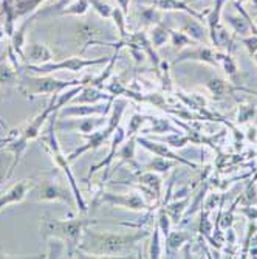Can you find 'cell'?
<instances>
[{"instance_id":"7c38bea8","label":"cell","mask_w":257,"mask_h":259,"mask_svg":"<svg viewBox=\"0 0 257 259\" xmlns=\"http://www.w3.org/2000/svg\"><path fill=\"white\" fill-rule=\"evenodd\" d=\"M208 87H209V90L214 93V95H219V97L225 95L226 90H229L228 84L225 81H222V79H209L208 81Z\"/></svg>"},{"instance_id":"6da1fadb","label":"cell","mask_w":257,"mask_h":259,"mask_svg":"<svg viewBox=\"0 0 257 259\" xmlns=\"http://www.w3.org/2000/svg\"><path fill=\"white\" fill-rule=\"evenodd\" d=\"M95 224V221H82V219H72V221H58L56 218H52L46 214L40 221V236L46 241L50 238L55 239H62L67 247L68 256H73L75 248L79 245L82 231L85 230L87 225Z\"/></svg>"},{"instance_id":"e0dca14e","label":"cell","mask_w":257,"mask_h":259,"mask_svg":"<svg viewBox=\"0 0 257 259\" xmlns=\"http://www.w3.org/2000/svg\"><path fill=\"white\" fill-rule=\"evenodd\" d=\"M225 68H226V73H229V75L236 73V65L232 64V61L229 58H225Z\"/></svg>"},{"instance_id":"30bf717a","label":"cell","mask_w":257,"mask_h":259,"mask_svg":"<svg viewBox=\"0 0 257 259\" xmlns=\"http://www.w3.org/2000/svg\"><path fill=\"white\" fill-rule=\"evenodd\" d=\"M141 143L146 146V148H149L150 151H153L155 154H158L160 157H166V158H172V160H178V161H181V163H186V164H191L189 161H184L183 158H178L175 154H172L166 146H161V145H155V143H149V141H146V140H141Z\"/></svg>"},{"instance_id":"52a82bcc","label":"cell","mask_w":257,"mask_h":259,"mask_svg":"<svg viewBox=\"0 0 257 259\" xmlns=\"http://www.w3.org/2000/svg\"><path fill=\"white\" fill-rule=\"evenodd\" d=\"M28 193V182L27 180H22L19 183H16L11 190L5 194L0 196V209H4L5 206H10L13 203H19L25 199Z\"/></svg>"},{"instance_id":"8fae6325","label":"cell","mask_w":257,"mask_h":259,"mask_svg":"<svg viewBox=\"0 0 257 259\" xmlns=\"http://www.w3.org/2000/svg\"><path fill=\"white\" fill-rule=\"evenodd\" d=\"M16 78H17V75L11 67H8L5 64L0 65V84H13L16 81Z\"/></svg>"},{"instance_id":"8992f818","label":"cell","mask_w":257,"mask_h":259,"mask_svg":"<svg viewBox=\"0 0 257 259\" xmlns=\"http://www.w3.org/2000/svg\"><path fill=\"white\" fill-rule=\"evenodd\" d=\"M39 199L40 200H64L68 205H75L72 196L65 190L64 186H61L59 183H53V182H43L39 191Z\"/></svg>"},{"instance_id":"9c48e42d","label":"cell","mask_w":257,"mask_h":259,"mask_svg":"<svg viewBox=\"0 0 257 259\" xmlns=\"http://www.w3.org/2000/svg\"><path fill=\"white\" fill-rule=\"evenodd\" d=\"M104 200H109L115 205H123L132 209H141L144 208V202L141 199H138L135 196L132 197H113V196H104Z\"/></svg>"},{"instance_id":"2e32d148","label":"cell","mask_w":257,"mask_h":259,"mask_svg":"<svg viewBox=\"0 0 257 259\" xmlns=\"http://www.w3.org/2000/svg\"><path fill=\"white\" fill-rule=\"evenodd\" d=\"M231 23H232V25H234V28H236L237 31L245 33V31L248 30V25H246V23H245L242 19H232V20H231Z\"/></svg>"},{"instance_id":"d6986e66","label":"cell","mask_w":257,"mask_h":259,"mask_svg":"<svg viewBox=\"0 0 257 259\" xmlns=\"http://www.w3.org/2000/svg\"><path fill=\"white\" fill-rule=\"evenodd\" d=\"M245 44H246L248 50H249L251 53L257 52V37H254V39H248V40H245Z\"/></svg>"},{"instance_id":"5b68a950","label":"cell","mask_w":257,"mask_h":259,"mask_svg":"<svg viewBox=\"0 0 257 259\" xmlns=\"http://www.w3.org/2000/svg\"><path fill=\"white\" fill-rule=\"evenodd\" d=\"M101 62H106V59H90V61H85V59H81V58H70L67 61H62V62H58V64H52V62H46V64H40V65H30L28 70L34 73H52V72H56V70H70V72H79L84 67H88V65H95V64H101Z\"/></svg>"},{"instance_id":"9a60e30c","label":"cell","mask_w":257,"mask_h":259,"mask_svg":"<svg viewBox=\"0 0 257 259\" xmlns=\"http://www.w3.org/2000/svg\"><path fill=\"white\" fill-rule=\"evenodd\" d=\"M150 166L153 169H158V171H168L169 168H172V163L171 161H166V160H161V158H157Z\"/></svg>"},{"instance_id":"7a4b0ae2","label":"cell","mask_w":257,"mask_h":259,"mask_svg":"<svg viewBox=\"0 0 257 259\" xmlns=\"http://www.w3.org/2000/svg\"><path fill=\"white\" fill-rule=\"evenodd\" d=\"M78 81L65 82L55 79L52 76H22L19 89L27 97H39V95H58L62 90L68 89L70 85H75Z\"/></svg>"},{"instance_id":"3957f363","label":"cell","mask_w":257,"mask_h":259,"mask_svg":"<svg viewBox=\"0 0 257 259\" xmlns=\"http://www.w3.org/2000/svg\"><path fill=\"white\" fill-rule=\"evenodd\" d=\"M55 116H56V112H55L53 118H52V121H50L48 134H46V137L43 138V143H45L46 149L50 151V154H52L53 160H55V161H56V164H58V168H59V169H62V171L65 172V176H67V179H68L70 185H72L73 196H75V199H76V202H78V205H79L78 208H79L81 211H85V209H87L85 202H84V199H82V196H81V191H79V188H78V185H76V180H75V177H73L72 171H70V166H68V163H70V161H68V158H67V157H64V154L61 152L59 145H58V140H56V135H55V123H53Z\"/></svg>"},{"instance_id":"ac0fdd59","label":"cell","mask_w":257,"mask_h":259,"mask_svg":"<svg viewBox=\"0 0 257 259\" xmlns=\"http://www.w3.org/2000/svg\"><path fill=\"white\" fill-rule=\"evenodd\" d=\"M200 230H201V233H204V234H208L209 231H211V227H209V222H208V214H204V216L201 218V227H200Z\"/></svg>"},{"instance_id":"5bb4252c","label":"cell","mask_w":257,"mask_h":259,"mask_svg":"<svg viewBox=\"0 0 257 259\" xmlns=\"http://www.w3.org/2000/svg\"><path fill=\"white\" fill-rule=\"evenodd\" d=\"M186 239H188V234H184L181 231H175V233H172L171 236H169V244H171L172 248H178Z\"/></svg>"},{"instance_id":"4fadbf2b","label":"cell","mask_w":257,"mask_h":259,"mask_svg":"<svg viewBox=\"0 0 257 259\" xmlns=\"http://www.w3.org/2000/svg\"><path fill=\"white\" fill-rule=\"evenodd\" d=\"M10 171H11V166H8V164H7L5 155H4V154H0V186L4 185V182H5L7 179L11 177Z\"/></svg>"},{"instance_id":"277c9868","label":"cell","mask_w":257,"mask_h":259,"mask_svg":"<svg viewBox=\"0 0 257 259\" xmlns=\"http://www.w3.org/2000/svg\"><path fill=\"white\" fill-rule=\"evenodd\" d=\"M147 233H138L133 236H99L91 231H87V238L91 239V247L88 251H95L98 254H116L121 253L136 241L143 239Z\"/></svg>"},{"instance_id":"ba28073f","label":"cell","mask_w":257,"mask_h":259,"mask_svg":"<svg viewBox=\"0 0 257 259\" xmlns=\"http://www.w3.org/2000/svg\"><path fill=\"white\" fill-rule=\"evenodd\" d=\"M52 58H53L52 52L46 49L45 45H40V44L30 45L28 49L25 50V59L33 62V65L46 64V62L52 61Z\"/></svg>"}]
</instances>
